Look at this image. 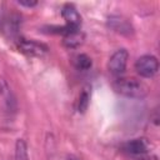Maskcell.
<instances>
[{"instance_id": "obj_8", "label": "cell", "mask_w": 160, "mask_h": 160, "mask_svg": "<svg viewBox=\"0 0 160 160\" xmlns=\"http://www.w3.org/2000/svg\"><path fill=\"white\" fill-rule=\"evenodd\" d=\"M85 35L80 29H72L62 36V44L69 49H75L84 42Z\"/></svg>"}, {"instance_id": "obj_7", "label": "cell", "mask_w": 160, "mask_h": 160, "mask_svg": "<svg viewBox=\"0 0 160 160\" xmlns=\"http://www.w3.org/2000/svg\"><path fill=\"white\" fill-rule=\"evenodd\" d=\"M61 16L65 20L66 25L69 28L72 29H80L81 25V16L79 14V11L76 10V8L71 4H66L64 5L62 10H61Z\"/></svg>"}, {"instance_id": "obj_6", "label": "cell", "mask_w": 160, "mask_h": 160, "mask_svg": "<svg viewBox=\"0 0 160 160\" xmlns=\"http://www.w3.org/2000/svg\"><path fill=\"white\" fill-rule=\"evenodd\" d=\"M122 149H124V151H126L128 154H131V155H145L150 149V142L145 138L132 139V140L125 142Z\"/></svg>"}, {"instance_id": "obj_3", "label": "cell", "mask_w": 160, "mask_h": 160, "mask_svg": "<svg viewBox=\"0 0 160 160\" xmlns=\"http://www.w3.org/2000/svg\"><path fill=\"white\" fill-rule=\"evenodd\" d=\"M16 46L19 51H21L22 54L29 55V56H38V58L45 55L49 50V48L45 44L35 41V40L24 39V38H20L16 40Z\"/></svg>"}, {"instance_id": "obj_11", "label": "cell", "mask_w": 160, "mask_h": 160, "mask_svg": "<svg viewBox=\"0 0 160 160\" xmlns=\"http://www.w3.org/2000/svg\"><path fill=\"white\" fill-rule=\"evenodd\" d=\"M74 64L76 66V69L79 70H88L91 68V59L86 55V54H79L75 60H74Z\"/></svg>"}, {"instance_id": "obj_10", "label": "cell", "mask_w": 160, "mask_h": 160, "mask_svg": "<svg viewBox=\"0 0 160 160\" xmlns=\"http://www.w3.org/2000/svg\"><path fill=\"white\" fill-rule=\"evenodd\" d=\"M15 160H30L28 154V145L24 139H18L15 142Z\"/></svg>"}, {"instance_id": "obj_5", "label": "cell", "mask_w": 160, "mask_h": 160, "mask_svg": "<svg viewBox=\"0 0 160 160\" xmlns=\"http://www.w3.org/2000/svg\"><path fill=\"white\" fill-rule=\"evenodd\" d=\"M108 26L114 30L118 34L121 35H131L134 32V28L132 25L129 22L128 19L119 16V15H112L108 18Z\"/></svg>"}, {"instance_id": "obj_2", "label": "cell", "mask_w": 160, "mask_h": 160, "mask_svg": "<svg viewBox=\"0 0 160 160\" xmlns=\"http://www.w3.org/2000/svg\"><path fill=\"white\" fill-rule=\"evenodd\" d=\"M135 70L142 78H152L159 70V61L154 55H142L136 60Z\"/></svg>"}, {"instance_id": "obj_4", "label": "cell", "mask_w": 160, "mask_h": 160, "mask_svg": "<svg viewBox=\"0 0 160 160\" xmlns=\"http://www.w3.org/2000/svg\"><path fill=\"white\" fill-rule=\"evenodd\" d=\"M128 59H129V52L126 49H119L116 50L111 58L109 59L108 62V69L111 74L114 75H120L125 71L126 69V64H128Z\"/></svg>"}, {"instance_id": "obj_15", "label": "cell", "mask_w": 160, "mask_h": 160, "mask_svg": "<svg viewBox=\"0 0 160 160\" xmlns=\"http://www.w3.org/2000/svg\"><path fill=\"white\" fill-rule=\"evenodd\" d=\"M138 160H158V156L156 155H140V158Z\"/></svg>"}, {"instance_id": "obj_9", "label": "cell", "mask_w": 160, "mask_h": 160, "mask_svg": "<svg viewBox=\"0 0 160 160\" xmlns=\"http://www.w3.org/2000/svg\"><path fill=\"white\" fill-rule=\"evenodd\" d=\"M19 20L20 19L16 15H11L6 20H4V22H2V32L5 35H8V36H15L18 34L19 25H20Z\"/></svg>"}, {"instance_id": "obj_1", "label": "cell", "mask_w": 160, "mask_h": 160, "mask_svg": "<svg viewBox=\"0 0 160 160\" xmlns=\"http://www.w3.org/2000/svg\"><path fill=\"white\" fill-rule=\"evenodd\" d=\"M112 89L115 90V92L130 99H142L149 92V88L142 81L135 78L116 79L112 82Z\"/></svg>"}, {"instance_id": "obj_16", "label": "cell", "mask_w": 160, "mask_h": 160, "mask_svg": "<svg viewBox=\"0 0 160 160\" xmlns=\"http://www.w3.org/2000/svg\"><path fill=\"white\" fill-rule=\"evenodd\" d=\"M68 160H79V159H76V158H74V156H69Z\"/></svg>"}, {"instance_id": "obj_13", "label": "cell", "mask_w": 160, "mask_h": 160, "mask_svg": "<svg viewBox=\"0 0 160 160\" xmlns=\"http://www.w3.org/2000/svg\"><path fill=\"white\" fill-rule=\"evenodd\" d=\"M0 95L5 99V102L8 104V106L11 108V91H10V88L8 85V82L4 80V79H0Z\"/></svg>"}, {"instance_id": "obj_12", "label": "cell", "mask_w": 160, "mask_h": 160, "mask_svg": "<svg viewBox=\"0 0 160 160\" xmlns=\"http://www.w3.org/2000/svg\"><path fill=\"white\" fill-rule=\"evenodd\" d=\"M90 102V92L89 89H84L79 96V101H78V110L79 112H85Z\"/></svg>"}, {"instance_id": "obj_14", "label": "cell", "mask_w": 160, "mask_h": 160, "mask_svg": "<svg viewBox=\"0 0 160 160\" xmlns=\"http://www.w3.org/2000/svg\"><path fill=\"white\" fill-rule=\"evenodd\" d=\"M18 4L21 5V6H26V8H32V6H35L38 4V1H35V0H32V1H29V0H19Z\"/></svg>"}]
</instances>
